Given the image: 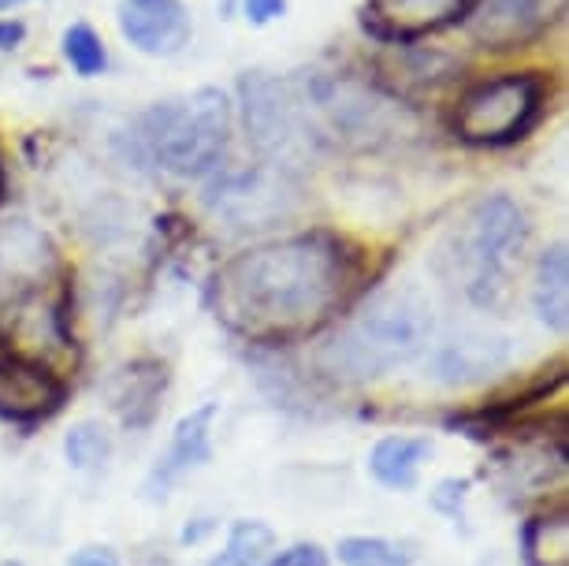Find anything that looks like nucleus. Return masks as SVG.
<instances>
[{
    "label": "nucleus",
    "mask_w": 569,
    "mask_h": 566,
    "mask_svg": "<svg viewBox=\"0 0 569 566\" xmlns=\"http://www.w3.org/2000/svg\"><path fill=\"white\" fill-rule=\"evenodd\" d=\"M353 280L358 265L339 235H287L220 265L212 276V314L246 344H298L350 302Z\"/></svg>",
    "instance_id": "nucleus-1"
},
{
    "label": "nucleus",
    "mask_w": 569,
    "mask_h": 566,
    "mask_svg": "<svg viewBox=\"0 0 569 566\" xmlns=\"http://www.w3.org/2000/svg\"><path fill=\"white\" fill-rule=\"evenodd\" d=\"M432 328V302L417 287H380L320 347V369L339 380H376L425 355Z\"/></svg>",
    "instance_id": "nucleus-2"
},
{
    "label": "nucleus",
    "mask_w": 569,
    "mask_h": 566,
    "mask_svg": "<svg viewBox=\"0 0 569 566\" xmlns=\"http://www.w3.org/2000/svg\"><path fill=\"white\" fill-rule=\"evenodd\" d=\"M231 138V105L220 90H198L187 98L157 101L134 120V160L164 168L171 176L201 179L220 168Z\"/></svg>",
    "instance_id": "nucleus-3"
},
{
    "label": "nucleus",
    "mask_w": 569,
    "mask_h": 566,
    "mask_svg": "<svg viewBox=\"0 0 569 566\" xmlns=\"http://www.w3.org/2000/svg\"><path fill=\"white\" fill-rule=\"evenodd\" d=\"M239 93L246 142L253 146L261 165H272L291 176L313 165L320 146H325V127H320L302 82L268 71H250L242 75Z\"/></svg>",
    "instance_id": "nucleus-4"
},
{
    "label": "nucleus",
    "mask_w": 569,
    "mask_h": 566,
    "mask_svg": "<svg viewBox=\"0 0 569 566\" xmlns=\"http://www.w3.org/2000/svg\"><path fill=\"white\" fill-rule=\"evenodd\" d=\"M525 239H529V220L513 198L491 195L469 209V217L458 224L455 254H450L469 302L496 309L507 298Z\"/></svg>",
    "instance_id": "nucleus-5"
},
{
    "label": "nucleus",
    "mask_w": 569,
    "mask_h": 566,
    "mask_svg": "<svg viewBox=\"0 0 569 566\" xmlns=\"http://www.w3.org/2000/svg\"><path fill=\"white\" fill-rule=\"evenodd\" d=\"M309 101L325 131L353 146H383L399 135H413L410 105L388 93L380 82H361L353 75H325L306 82Z\"/></svg>",
    "instance_id": "nucleus-6"
},
{
    "label": "nucleus",
    "mask_w": 569,
    "mask_h": 566,
    "mask_svg": "<svg viewBox=\"0 0 569 566\" xmlns=\"http://www.w3.org/2000/svg\"><path fill=\"white\" fill-rule=\"evenodd\" d=\"M543 112V82L536 75H499L458 98L455 135L469 146H510L536 127Z\"/></svg>",
    "instance_id": "nucleus-7"
},
{
    "label": "nucleus",
    "mask_w": 569,
    "mask_h": 566,
    "mask_svg": "<svg viewBox=\"0 0 569 566\" xmlns=\"http://www.w3.org/2000/svg\"><path fill=\"white\" fill-rule=\"evenodd\" d=\"M206 206L231 231H261L298 209V179L257 160L250 168H234L212 179Z\"/></svg>",
    "instance_id": "nucleus-8"
},
{
    "label": "nucleus",
    "mask_w": 569,
    "mask_h": 566,
    "mask_svg": "<svg viewBox=\"0 0 569 566\" xmlns=\"http://www.w3.org/2000/svg\"><path fill=\"white\" fill-rule=\"evenodd\" d=\"M562 16L566 0H472L461 23H466L472 46L507 52L532 46Z\"/></svg>",
    "instance_id": "nucleus-9"
},
{
    "label": "nucleus",
    "mask_w": 569,
    "mask_h": 566,
    "mask_svg": "<svg viewBox=\"0 0 569 566\" xmlns=\"http://www.w3.org/2000/svg\"><path fill=\"white\" fill-rule=\"evenodd\" d=\"M63 399L68 384L57 369L19 355H0V421L41 425L63 407Z\"/></svg>",
    "instance_id": "nucleus-10"
},
{
    "label": "nucleus",
    "mask_w": 569,
    "mask_h": 566,
    "mask_svg": "<svg viewBox=\"0 0 569 566\" xmlns=\"http://www.w3.org/2000/svg\"><path fill=\"white\" fill-rule=\"evenodd\" d=\"M469 4L472 0H369L361 8V27L388 46H410L417 38L461 23Z\"/></svg>",
    "instance_id": "nucleus-11"
},
{
    "label": "nucleus",
    "mask_w": 569,
    "mask_h": 566,
    "mask_svg": "<svg viewBox=\"0 0 569 566\" xmlns=\"http://www.w3.org/2000/svg\"><path fill=\"white\" fill-rule=\"evenodd\" d=\"M116 23H120V34L146 57H176L194 34L182 0H120Z\"/></svg>",
    "instance_id": "nucleus-12"
},
{
    "label": "nucleus",
    "mask_w": 569,
    "mask_h": 566,
    "mask_svg": "<svg viewBox=\"0 0 569 566\" xmlns=\"http://www.w3.org/2000/svg\"><path fill=\"white\" fill-rule=\"evenodd\" d=\"M217 403H206V407L190 410L187 418L176 425L171 440L164 447V455L157 458V466L149 469L146 477V496L153 499H164L171 493L179 477H187L190 469L206 466L212 458V421H217Z\"/></svg>",
    "instance_id": "nucleus-13"
},
{
    "label": "nucleus",
    "mask_w": 569,
    "mask_h": 566,
    "mask_svg": "<svg viewBox=\"0 0 569 566\" xmlns=\"http://www.w3.org/2000/svg\"><path fill=\"white\" fill-rule=\"evenodd\" d=\"M52 261L49 239L27 220H8L0 228V302L16 291H27L30 284L41 280Z\"/></svg>",
    "instance_id": "nucleus-14"
},
{
    "label": "nucleus",
    "mask_w": 569,
    "mask_h": 566,
    "mask_svg": "<svg viewBox=\"0 0 569 566\" xmlns=\"http://www.w3.org/2000/svg\"><path fill=\"white\" fill-rule=\"evenodd\" d=\"M510 358L507 339L485 336V332H466L447 339L432 358V377L443 384H469L488 377L491 369H499Z\"/></svg>",
    "instance_id": "nucleus-15"
},
{
    "label": "nucleus",
    "mask_w": 569,
    "mask_h": 566,
    "mask_svg": "<svg viewBox=\"0 0 569 566\" xmlns=\"http://www.w3.org/2000/svg\"><path fill=\"white\" fill-rule=\"evenodd\" d=\"M164 384H168V373L160 361H134V366H127L120 373L112 403H116V410H120L127 429H146V425L157 418Z\"/></svg>",
    "instance_id": "nucleus-16"
},
{
    "label": "nucleus",
    "mask_w": 569,
    "mask_h": 566,
    "mask_svg": "<svg viewBox=\"0 0 569 566\" xmlns=\"http://www.w3.org/2000/svg\"><path fill=\"white\" fill-rule=\"evenodd\" d=\"M532 306H536V317H540L551 332H558V336L569 332V254H566V242H555L551 250L540 254Z\"/></svg>",
    "instance_id": "nucleus-17"
},
{
    "label": "nucleus",
    "mask_w": 569,
    "mask_h": 566,
    "mask_svg": "<svg viewBox=\"0 0 569 566\" xmlns=\"http://www.w3.org/2000/svg\"><path fill=\"white\" fill-rule=\"evenodd\" d=\"M428 455H432V440L428 436H383L372 447L369 469L383 488H413Z\"/></svg>",
    "instance_id": "nucleus-18"
},
{
    "label": "nucleus",
    "mask_w": 569,
    "mask_h": 566,
    "mask_svg": "<svg viewBox=\"0 0 569 566\" xmlns=\"http://www.w3.org/2000/svg\"><path fill=\"white\" fill-rule=\"evenodd\" d=\"M525 566H569V518L566 510H547L521 533Z\"/></svg>",
    "instance_id": "nucleus-19"
},
{
    "label": "nucleus",
    "mask_w": 569,
    "mask_h": 566,
    "mask_svg": "<svg viewBox=\"0 0 569 566\" xmlns=\"http://www.w3.org/2000/svg\"><path fill=\"white\" fill-rule=\"evenodd\" d=\"M336 555L342 566H413L417 563L413 544L391 540V537H342Z\"/></svg>",
    "instance_id": "nucleus-20"
},
{
    "label": "nucleus",
    "mask_w": 569,
    "mask_h": 566,
    "mask_svg": "<svg viewBox=\"0 0 569 566\" xmlns=\"http://www.w3.org/2000/svg\"><path fill=\"white\" fill-rule=\"evenodd\" d=\"M276 544V533L264 526V522H234L231 533H228V544L217 559H209L206 566H261L264 555L272 552Z\"/></svg>",
    "instance_id": "nucleus-21"
},
{
    "label": "nucleus",
    "mask_w": 569,
    "mask_h": 566,
    "mask_svg": "<svg viewBox=\"0 0 569 566\" xmlns=\"http://www.w3.org/2000/svg\"><path fill=\"white\" fill-rule=\"evenodd\" d=\"M63 455L74 469H101L112 455V440L98 421H79L63 436Z\"/></svg>",
    "instance_id": "nucleus-22"
},
{
    "label": "nucleus",
    "mask_w": 569,
    "mask_h": 566,
    "mask_svg": "<svg viewBox=\"0 0 569 566\" xmlns=\"http://www.w3.org/2000/svg\"><path fill=\"white\" fill-rule=\"evenodd\" d=\"M63 60H68L82 79L104 75V68H109V52H104L101 38L93 34V27H86V23H74L63 30Z\"/></svg>",
    "instance_id": "nucleus-23"
},
{
    "label": "nucleus",
    "mask_w": 569,
    "mask_h": 566,
    "mask_svg": "<svg viewBox=\"0 0 569 566\" xmlns=\"http://www.w3.org/2000/svg\"><path fill=\"white\" fill-rule=\"evenodd\" d=\"M466 496H469V480L466 477H461V480H455V477H450V480H443V485H439L436 488V493H432V507L436 510H443V515L447 518H461V504H466Z\"/></svg>",
    "instance_id": "nucleus-24"
},
{
    "label": "nucleus",
    "mask_w": 569,
    "mask_h": 566,
    "mask_svg": "<svg viewBox=\"0 0 569 566\" xmlns=\"http://www.w3.org/2000/svg\"><path fill=\"white\" fill-rule=\"evenodd\" d=\"M268 566H328V552L320 544H295V548L279 552Z\"/></svg>",
    "instance_id": "nucleus-25"
},
{
    "label": "nucleus",
    "mask_w": 569,
    "mask_h": 566,
    "mask_svg": "<svg viewBox=\"0 0 569 566\" xmlns=\"http://www.w3.org/2000/svg\"><path fill=\"white\" fill-rule=\"evenodd\" d=\"M68 566H123L120 552H112L109 544H86L68 559Z\"/></svg>",
    "instance_id": "nucleus-26"
},
{
    "label": "nucleus",
    "mask_w": 569,
    "mask_h": 566,
    "mask_svg": "<svg viewBox=\"0 0 569 566\" xmlns=\"http://www.w3.org/2000/svg\"><path fill=\"white\" fill-rule=\"evenodd\" d=\"M242 12L253 27H264L287 12V0H242Z\"/></svg>",
    "instance_id": "nucleus-27"
},
{
    "label": "nucleus",
    "mask_w": 569,
    "mask_h": 566,
    "mask_svg": "<svg viewBox=\"0 0 569 566\" xmlns=\"http://www.w3.org/2000/svg\"><path fill=\"white\" fill-rule=\"evenodd\" d=\"M19 41H23V23H16V19H0V52L16 49Z\"/></svg>",
    "instance_id": "nucleus-28"
},
{
    "label": "nucleus",
    "mask_w": 569,
    "mask_h": 566,
    "mask_svg": "<svg viewBox=\"0 0 569 566\" xmlns=\"http://www.w3.org/2000/svg\"><path fill=\"white\" fill-rule=\"evenodd\" d=\"M16 4H27V0H0V12H4V8H16Z\"/></svg>",
    "instance_id": "nucleus-29"
},
{
    "label": "nucleus",
    "mask_w": 569,
    "mask_h": 566,
    "mask_svg": "<svg viewBox=\"0 0 569 566\" xmlns=\"http://www.w3.org/2000/svg\"><path fill=\"white\" fill-rule=\"evenodd\" d=\"M0 198H4V172H0Z\"/></svg>",
    "instance_id": "nucleus-30"
},
{
    "label": "nucleus",
    "mask_w": 569,
    "mask_h": 566,
    "mask_svg": "<svg viewBox=\"0 0 569 566\" xmlns=\"http://www.w3.org/2000/svg\"><path fill=\"white\" fill-rule=\"evenodd\" d=\"M0 566H23V563H16V559H12V563H0Z\"/></svg>",
    "instance_id": "nucleus-31"
}]
</instances>
